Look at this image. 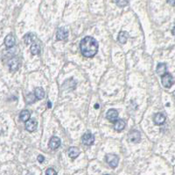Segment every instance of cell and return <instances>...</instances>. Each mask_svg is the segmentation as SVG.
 <instances>
[{"instance_id": "cell-1", "label": "cell", "mask_w": 175, "mask_h": 175, "mask_svg": "<svg viewBox=\"0 0 175 175\" xmlns=\"http://www.w3.org/2000/svg\"><path fill=\"white\" fill-rule=\"evenodd\" d=\"M81 51L85 57H93L98 50V43L96 39L91 36H86L81 42Z\"/></svg>"}, {"instance_id": "cell-2", "label": "cell", "mask_w": 175, "mask_h": 175, "mask_svg": "<svg viewBox=\"0 0 175 175\" xmlns=\"http://www.w3.org/2000/svg\"><path fill=\"white\" fill-rule=\"evenodd\" d=\"M105 160L109 164V165L112 168H116L119 162L118 157L115 154H107L105 157Z\"/></svg>"}, {"instance_id": "cell-3", "label": "cell", "mask_w": 175, "mask_h": 175, "mask_svg": "<svg viewBox=\"0 0 175 175\" xmlns=\"http://www.w3.org/2000/svg\"><path fill=\"white\" fill-rule=\"evenodd\" d=\"M161 82H162V85L165 88H170L173 84V78H172V76L171 74L165 73L164 75H162Z\"/></svg>"}, {"instance_id": "cell-4", "label": "cell", "mask_w": 175, "mask_h": 175, "mask_svg": "<svg viewBox=\"0 0 175 175\" xmlns=\"http://www.w3.org/2000/svg\"><path fill=\"white\" fill-rule=\"evenodd\" d=\"M128 139L130 142L131 143H139L140 140H141V135H140V132L137 131V130H131L129 135H128Z\"/></svg>"}, {"instance_id": "cell-5", "label": "cell", "mask_w": 175, "mask_h": 175, "mask_svg": "<svg viewBox=\"0 0 175 175\" xmlns=\"http://www.w3.org/2000/svg\"><path fill=\"white\" fill-rule=\"evenodd\" d=\"M94 141H95V137H94V135H93L92 134H90V133H86V134H84V135H82V143L85 144V145H88V146L93 144Z\"/></svg>"}, {"instance_id": "cell-6", "label": "cell", "mask_w": 175, "mask_h": 175, "mask_svg": "<svg viewBox=\"0 0 175 175\" xmlns=\"http://www.w3.org/2000/svg\"><path fill=\"white\" fill-rule=\"evenodd\" d=\"M68 31L65 28H61L58 29L57 34H56L57 40L63 41V40H66L68 38Z\"/></svg>"}, {"instance_id": "cell-7", "label": "cell", "mask_w": 175, "mask_h": 175, "mask_svg": "<svg viewBox=\"0 0 175 175\" xmlns=\"http://www.w3.org/2000/svg\"><path fill=\"white\" fill-rule=\"evenodd\" d=\"M106 117L107 119L111 121V122H115L117 118H118V112L116 110V109H109L108 112H107V114H106Z\"/></svg>"}, {"instance_id": "cell-8", "label": "cell", "mask_w": 175, "mask_h": 175, "mask_svg": "<svg viewBox=\"0 0 175 175\" xmlns=\"http://www.w3.org/2000/svg\"><path fill=\"white\" fill-rule=\"evenodd\" d=\"M37 125H38V123L35 120H33V119L30 120L29 119L27 121H26V129L29 132H33V131L36 130Z\"/></svg>"}, {"instance_id": "cell-9", "label": "cell", "mask_w": 175, "mask_h": 175, "mask_svg": "<svg viewBox=\"0 0 175 175\" xmlns=\"http://www.w3.org/2000/svg\"><path fill=\"white\" fill-rule=\"evenodd\" d=\"M20 67V61L17 57H13L9 61V69L11 71H16Z\"/></svg>"}, {"instance_id": "cell-10", "label": "cell", "mask_w": 175, "mask_h": 175, "mask_svg": "<svg viewBox=\"0 0 175 175\" xmlns=\"http://www.w3.org/2000/svg\"><path fill=\"white\" fill-rule=\"evenodd\" d=\"M61 145V139L57 136H53L51 137L50 141H49V147L52 150H56L57 148H59Z\"/></svg>"}, {"instance_id": "cell-11", "label": "cell", "mask_w": 175, "mask_h": 175, "mask_svg": "<svg viewBox=\"0 0 175 175\" xmlns=\"http://www.w3.org/2000/svg\"><path fill=\"white\" fill-rule=\"evenodd\" d=\"M153 121H154L155 124H157V125H162L165 121V116L163 114H161V113H158V114H156L154 115Z\"/></svg>"}, {"instance_id": "cell-12", "label": "cell", "mask_w": 175, "mask_h": 175, "mask_svg": "<svg viewBox=\"0 0 175 175\" xmlns=\"http://www.w3.org/2000/svg\"><path fill=\"white\" fill-rule=\"evenodd\" d=\"M5 44L7 48H13L15 45V38L13 35H9L5 39Z\"/></svg>"}, {"instance_id": "cell-13", "label": "cell", "mask_w": 175, "mask_h": 175, "mask_svg": "<svg viewBox=\"0 0 175 175\" xmlns=\"http://www.w3.org/2000/svg\"><path fill=\"white\" fill-rule=\"evenodd\" d=\"M124 128H125V122H124V121H123V120H116L114 122V128H115V130L120 132V131L123 130Z\"/></svg>"}, {"instance_id": "cell-14", "label": "cell", "mask_w": 175, "mask_h": 175, "mask_svg": "<svg viewBox=\"0 0 175 175\" xmlns=\"http://www.w3.org/2000/svg\"><path fill=\"white\" fill-rule=\"evenodd\" d=\"M68 156H69L71 158H75V157H77L79 156L80 150H79V149L76 148V147H70V148L68 149Z\"/></svg>"}, {"instance_id": "cell-15", "label": "cell", "mask_w": 175, "mask_h": 175, "mask_svg": "<svg viewBox=\"0 0 175 175\" xmlns=\"http://www.w3.org/2000/svg\"><path fill=\"white\" fill-rule=\"evenodd\" d=\"M30 117H31V114L28 110H23V111H21V113L20 114V119L23 122L27 121L30 119Z\"/></svg>"}, {"instance_id": "cell-16", "label": "cell", "mask_w": 175, "mask_h": 175, "mask_svg": "<svg viewBox=\"0 0 175 175\" xmlns=\"http://www.w3.org/2000/svg\"><path fill=\"white\" fill-rule=\"evenodd\" d=\"M128 36H129V35H128L127 32L121 31V32L119 33V35H118V41H119V42L122 43V44L126 43L127 39H128Z\"/></svg>"}, {"instance_id": "cell-17", "label": "cell", "mask_w": 175, "mask_h": 175, "mask_svg": "<svg viewBox=\"0 0 175 175\" xmlns=\"http://www.w3.org/2000/svg\"><path fill=\"white\" fill-rule=\"evenodd\" d=\"M34 95L37 99H42L45 97V92L41 87H37L34 91Z\"/></svg>"}, {"instance_id": "cell-18", "label": "cell", "mask_w": 175, "mask_h": 175, "mask_svg": "<svg viewBox=\"0 0 175 175\" xmlns=\"http://www.w3.org/2000/svg\"><path fill=\"white\" fill-rule=\"evenodd\" d=\"M35 39H36L35 35H34L33 34H32V33H28V34H26V35L24 36V42H25V43H26V45L32 43Z\"/></svg>"}, {"instance_id": "cell-19", "label": "cell", "mask_w": 175, "mask_h": 175, "mask_svg": "<svg viewBox=\"0 0 175 175\" xmlns=\"http://www.w3.org/2000/svg\"><path fill=\"white\" fill-rule=\"evenodd\" d=\"M31 53L33 55H34V56L35 55H39L40 53V46L39 43L34 42V43L32 44V46H31Z\"/></svg>"}, {"instance_id": "cell-20", "label": "cell", "mask_w": 175, "mask_h": 175, "mask_svg": "<svg viewBox=\"0 0 175 175\" xmlns=\"http://www.w3.org/2000/svg\"><path fill=\"white\" fill-rule=\"evenodd\" d=\"M156 71L160 76L164 75L165 73H166V65L165 64H158V66H157Z\"/></svg>"}, {"instance_id": "cell-21", "label": "cell", "mask_w": 175, "mask_h": 175, "mask_svg": "<svg viewBox=\"0 0 175 175\" xmlns=\"http://www.w3.org/2000/svg\"><path fill=\"white\" fill-rule=\"evenodd\" d=\"M114 2L119 6V7H124L128 6L129 0H114Z\"/></svg>"}, {"instance_id": "cell-22", "label": "cell", "mask_w": 175, "mask_h": 175, "mask_svg": "<svg viewBox=\"0 0 175 175\" xmlns=\"http://www.w3.org/2000/svg\"><path fill=\"white\" fill-rule=\"evenodd\" d=\"M35 95H33V93H29L28 95H26V103H28V104H32V103H33L34 101H35Z\"/></svg>"}, {"instance_id": "cell-23", "label": "cell", "mask_w": 175, "mask_h": 175, "mask_svg": "<svg viewBox=\"0 0 175 175\" xmlns=\"http://www.w3.org/2000/svg\"><path fill=\"white\" fill-rule=\"evenodd\" d=\"M46 174L47 175H54V174H57L56 171H54V168H48L46 171Z\"/></svg>"}, {"instance_id": "cell-24", "label": "cell", "mask_w": 175, "mask_h": 175, "mask_svg": "<svg viewBox=\"0 0 175 175\" xmlns=\"http://www.w3.org/2000/svg\"><path fill=\"white\" fill-rule=\"evenodd\" d=\"M44 160H45L44 156H42V155H39V157H38V161H39L40 163H43Z\"/></svg>"}, {"instance_id": "cell-25", "label": "cell", "mask_w": 175, "mask_h": 175, "mask_svg": "<svg viewBox=\"0 0 175 175\" xmlns=\"http://www.w3.org/2000/svg\"><path fill=\"white\" fill-rule=\"evenodd\" d=\"M167 3L172 6H175V0H167Z\"/></svg>"}, {"instance_id": "cell-26", "label": "cell", "mask_w": 175, "mask_h": 175, "mask_svg": "<svg viewBox=\"0 0 175 175\" xmlns=\"http://www.w3.org/2000/svg\"><path fill=\"white\" fill-rule=\"evenodd\" d=\"M172 35L175 36V27L173 28V29H172Z\"/></svg>"}, {"instance_id": "cell-27", "label": "cell", "mask_w": 175, "mask_h": 175, "mask_svg": "<svg viewBox=\"0 0 175 175\" xmlns=\"http://www.w3.org/2000/svg\"><path fill=\"white\" fill-rule=\"evenodd\" d=\"M47 104H48V107H49V108H51V107H52V104H51V102H50V101H48V103H47Z\"/></svg>"}, {"instance_id": "cell-28", "label": "cell", "mask_w": 175, "mask_h": 175, "mask_svg": "<svg viewBox=\"0 0 175 175\" xmlns=\"http://www.w3.org/2000/svg\"><path fill=\"white\" fill-rule=\"evenodd\" d=\"M95 108H96V109H98V108H99V105H98V104H96V105H95Z\"/></svg>"}]
</instances>
